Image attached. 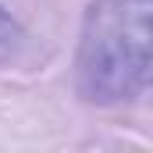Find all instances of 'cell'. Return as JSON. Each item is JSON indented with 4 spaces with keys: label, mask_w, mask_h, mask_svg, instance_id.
I'll list each match as a JSON object with an SVG mask.
<instances>
[{
    "label": "cell",
    "mask_w": 153,
    "mask_h": 153,
    "mask_svg": "<svg viewBox=\"0 0 153 153\" xmlns=\"http://www.w3.org/2000/svg\"><path fill=\"white\" fill-rule=\"evenodd\" d=\"M78 68L93 100L139 96L150 82V0H96Z\"/></svg>",
    "instance_id": "obj_1"
},
{
    "label": "cell",
    "mask_w": 153,
    "mask_h": 153,
    "mask_svg": "<svg viewBox=\"0 0 153 153\" xmlns=\"http://www.w3.org/2000/svg\"><path fill=\"white\" fill-rule=\"evenodd\" d=\"M18 39H22V36H18V29H14V22H11V18H7V14L0 11V61L14 53Z\"/></svg>",
    "instance_id": "obj_2"
}]
</instances>
